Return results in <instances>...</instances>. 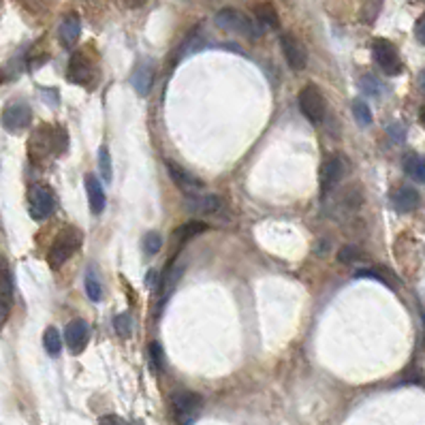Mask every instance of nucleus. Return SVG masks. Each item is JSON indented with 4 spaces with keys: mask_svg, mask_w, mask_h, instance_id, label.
I'll list each match as a JSON object with an SVG mask.
<instances>
[{
    "mask_svg": "<svg viewBox=\"0 0 425 425\" xmlns=\"http://www.w3.org/2000/svg\"><path fill=\"white\" fill-rule=\"evenodd\" d=\"M214 24L221 30L235 32V34H242L246 39H259L263 34V28L259 26V22H252L248 15H244L237 9H221L214 18Z\"/></svg>",
    "mask_w": 425,
    "mask_h": 425,
    "instance_id": "obj_1",
    "label": "nucleus"
},
{
    "mask_svg": "<svg viewBox=\"0 0 425 425\" xmlns=\"http://www.w3.org/2000/svg\"><path fill=\"white\" fill-rule=\"evenodd\" d=\"M299 110H301V114L312 124H321L325 120V116H327V100H325L323 92L318 90L314 84H308L299 92Z\"/></svg>",
    "mask_w": 425,
    "mask_h": 425,
    "instance_id": "obj_2",
    "label": "nucleus"
},
{
    "mask_svg": "<svg viewBox=\"0 0 425 425\" xmlns=\"http://www.w3.org/2000/svg\"><path fill=\"white\" fill-rule=\"evenodd\" d=\"M79 244H81V233L77 229H65L54 240V246H51V250H49L47 259H49L51 268L58 270L60 265H65L71 259V254L79 248Z\"/></svg>",
    "mask_w": 425,
    "mask_h": 425,
    "instance_id": "obj_3",
    "label": "nucleus"
},
{
    "mask_svg": "<svg viewBox=\"0 0 425 425\" xmlns=\"http://www.w3.org/2000/svg\"><path fill=\"white\" fill-rule=\"evenodd\" d=\"M28 199H30V216L34 221H45L54 214L56 199H54V192H51L49 186L34 184L28 192Z\"/></svg>",
    "mask_w": 425,
    "mask_h": 425,
    "instance_id": "obj_4",
    "label": "nucleus"
},
{
    "mask_svg": "<svg viewBox=\"0 0 425 425\" xmlns=\"http://www.w3.org/2000/svg\"><path fill=\"white\" fill-rule=\"evenodd\" d=\"M372 54H374V63L381 67V71L385 75H400L402 73V60L398 49L391 41L387 39H379L372 45Z\"/></svg>",
    "mask_w": 425,
    "mask_h": 425,
    "instance_id": "obj_5",
    "label": "nucleus"
},
{
    "mask_svg": "<svg viewBox=\"0 0 425 425\" xmlns=\"http://www.w3.org/2000/svg\"><path fill=\"white\" fill-rule=\"evenodd\" d=\"M171 402L180 425H190L203 408V398L195 391H178L171 395Z\"/></svg>",
    "mask_w": 425,
    "mask_h": 425,
    "instance_id": "obj_6",
    "label": "nucleus"
},
{
    "mask_svg": "<svg viewBox=\"0 0 425 425\" xmlns=\"http://www.w3.org/2000/svg\"><path fill=\"white\" fill-rule=\"evenodd\" d=\"M3 126L9 131V133H20L24 131L30 122H32V110L30 105H26L24 100H13L9 103L5 112H3V118H0Z\"/></svg>",
    "mask_w": 425,
    "mask_h": 425,
    "instance_id": "obj_7",
    "label": "nucleus"
},
{
    "mask_svg": "<svg viewBox=\"0 0 425 425\" xmlns=\"http://www.w3.org/2000/svg\"><path fill=\"white\" fill-rule=\"evenodd\" d=\"M280 47H282V54L289 63V67L293 71H303L306 65H308V51L303 47V43L295 37V34H289L285 32L280 37Z\"/></svg>",
    "mask_w": 425,
    "mask_h": 425,
    "instance_id": "obj_8",
    "label": "nucleus"
},
{
    "mask_svg": "<svg viewBox=\"0 0 425 425\" xmlns=\"http://www.w3.org/2000/svg\"><path fill=\"white\" fill-rule=\"evenodd\" d=\"M92 75H94V67L88 58L86 51H75L69 60V81L73 84H79V86H88L92 81Z\"/></svg>",
    "mask_w": 425,
    "mask_h": 425,
    "instance_id": "obj_9",
    "label": "nucleus"
},
{
    "mask_svg": "<svg viewBox=\"0 0 425 425\" xmlns=\"http://www.w3.org/2000/svg\"><path fill=\"white\" fill-rule=\"evenodd\" d=\"M346 176V158H342L340 154L332 156L329 161L323 165V174H321V180H323V197L327 192H332L340 182L342 178Z\"/></svg>",
    "mask_w": 425,
    "mask_h": 425,
    "instance_id": "obj_10",
    "label": "nucleus"
},
{
    "mask_svg": "<svg viewBox=\"0 0 425 425\" xmlns=\"http://www.w3.org/2000/svg\"><path fill=\"white\" fill-rule=\"evenodd\" d=\"M167 171L171 176V180L184 190V192H190V195H201V190H205V182L199 180L197 176H192L190 171L182 169L178 163H171L167 161Z\"/></svg>",
    "mask_w": 425,
    "mask_h": 425,
    "instance_id": "obj_11",
    "label": "nucleus"
},
{
    "mask_svg": "<svg viewBox=\"0 0 425 425\" xmlns=\"http://www.w3.org/2000/svg\"><path fill=\"white\" fill-rule=\"evenodd\" d=\"M88 338H90V329H88V323L81 321V318L71 321L65 329V340H67V346L73 355H79L86 348Z\"/></svg>",
    "mask_w": 425,
    "mask_h": 425,
    "instance_id": "obj_12",
    "label": "nucleus"
},
{
    "mask_svg": "<svg viewBox=\"0 0 425 425\" xmlns=\"http://www.w3.org/2000/svg\"><path fill=\"white\" fill-rule=\"evenodd\" d=\"M184 207L201 214H218L223 209V201L216 195H190L184 199Z\"/></svg>",
    "mask_w": 425,
    "mask_h": 425,
    "instance_id": "obj_13",
    "label": "nucleus"
},
{
    "mask_svg": "<svg viewBox=\"0 0 425 425\" xmlns=\"http://www.w3.org/2000/svg\"><path fill=\"white\" fill-rule=\"evenodd\" d=\"M79 34H81V20L77 13H69L58 28V39L65 47H73L77 43Z\"/></svg>",
    "mask_w": 425,
    "mask_h": 425,
    "instance_id": "obj_14",
    "label": "nucleus"
},
{
    "mask_svg": "<svg viewBox=\"0 0 425 425\" xmlns=\"http://www.w3.org/2000/svg\"><path fill=\"white\" fill-rule=\"evenodd\" d=\"M131 84H133V88H135V92L139 96H148L150 90H152V84H154V69H152V65L150 63H141L137 67V71L133 73Z\"/></svg>",
    "mask_w": 425,
    "mask_h": 425,
    "instance_id": "obj_15",
    "label": "nucleus"
},
{
    "mask_svg": "<svg viewBox=\"0 0 425 425\" xmlns=\"http://www.w3.org/2000/svg\"><path fill=\"white\" fill-rule=\"evenodd\" d=\"M391 203L398 211L406 214V211H412L419 205V192L410 186H402L391 195Z\"/></svg>",
    "mask_w": 425,
    "mask_h": 425,
    "instance_id": "obj_16",
    "label": "nucleus"
},
{
    "mask_svg": "<svg viewBox=\"0 0 425 425\" xmlns=\"http://www.w3.org/2000/svg\"><path fill=\"white\" fill-rule=\"evenodd\" d=\"M86 192H88V201H90L92 211L94 214H100V211L105 209V190H103L98 178L92 174L86 176Z\"/></svg>",
    "mask_w": 425,
    "mask_h": 425,
    "instance_id": "obj_17",
    "label": "nucleus"
},
{
    "mask_svg": "<svg viewBox=\"0 0 425 425\" xmlns=\"http://www.w3.org/2000/svg\"><path fill=\"white\" fill-rule=\"evenodd\" d=\"M203 231H207V225L203 223V221H188V223H184V225H180L176 231H174V240H176V244H178V248H182L188 240H192V237H197V235H201Z\"/></svg>",
    "mask_w": 425,
    "mask_h": 425,
    "instance_id": "obj_18",
    "label": "nucleus"
},
{
    "mask_svg": "<svg viewBox=\"0 0 425 425\" xmlns=\"http://www.w3.org/2000/svg\"><path fill=\"white\" fill-rule=\"evenodd\" d=\"M404 171L419 184H425V156L419 154H408L402 163Z\"/></svg>",
    "mask_w": 425,
    "mask_h": 425,
    "instance_id": "obj_19",
    "label": "nucleus"
},
{
    "mask_svg": "<svg viewBox=\"0 0 425 425\" xmlns=\"http://www.w3.org/2000/svg\"><path fill=\"white\" fill-rule=\"evenodd\" d=\"M254 13H256V22L261 28L263 26L265 28H278V13H276V7L272 3H261L254 9Z\"/></svg>",
    "mask_w": 425,
    "mask_h": 425,
    "instance_id": "obj_20",
    "label": "nucleus"
},
{
    "mask_svg": "<svg viewBox=\"0 0 425 425\" xmlns=\"http://www.w3.org/2000/svg\"><path fill=\"white\" fill-rule=\"evenodd\" d=\"M0 293H3L9 301L13 297V276H11V270H9V263L7 259L0 254Z\"/></svg>",
    "mask_w": 425,
    "mask_h": 425,
    "instance_id": "obj_21",
    "label": "nucleus"
},
{
    "mask_svg": "<svg viewBox=\"0 0 425 425\" xmlns=\"http://www.w3.org/2000/svg\"><path fill=\"white\" fill-rule=\"evenodd\" d=\"M43 344H45V351H47L51 357H56V355L63 351V338H60V334H58L56 327L45 329V334H43Z\"/></svg>",
    "mask_w": 425,
    "mask_h": 425,
    "instance_id": "obj_22",
    "label": "nucleus"
},
{
    "mask_svg": "<svg viewBox=\"0 0 425 425\" xmlns=\"http://www.w3.org/2000/svg\"><path fill=\"white\" fill-rule=\"evenodd\" d=\"M98 169H100V174H103V178H105V180L112 182V178H114V169H112V156H110V150L105 148V145L98 150Z\"/></svg>",
    "mask_w": 425,
    "mask_h": 425,
    "instance_id": "obj_23",
    "label": "nucleus"
},
{
    "mask_svg": "<svg viewBox=\"0 0 425 425\" xmlns=\"http://www.w3.org/2000/svg\"><path fill=\"white\" fill-rule=\"evenodd\" d=\"M381 7H383V0H365L363 9H361V20H363L365 24H372V22L379 18Z\"/></svg>",
    "mask_w": 425,
    "mask_h": 425,
    "instance_id": "obj_24",
    "label": "nucleus"
},
{
    "mask_svg": "<svg viewBox=\"0 0 425 425\" xmlns=\"http://www.w3.org/2000/svg\"><path fill=\"white\" fill-rule=\"evenodd\" d=\"M353 116L357 120L359 126H370L372 124V112L363 100H355L353 103Z\"/></svg>",
    "mask_w": 425,
    "mask_h": 425,
    "instance_id": "obj_25",
    "label": "nucleus"
},
{
    "mask_svg": "<svg viewBox=\"0 0 425 425\" xmlns=\"http://www.w3.org/2000/svg\"><path fill=\"white\" fill-rule=\"evenodd\" d=\"M86 293L92 301H100V297H103V287H100V282L92 270L86 274Z\"/></svg>",
    "mask_w": 425,
    "mask_h": 425,
    "instance_id": "obj_26",
    "label": "nucleus"
},
{
    "mask_svg": "<svg viewBox=\"0 0 425 425\" xmlns=\"http://www.w3.org/2000/svg\"><path fill=\"white\" fill-rule=\"evenodd\" d=\"M150 361H152V367L156 372H163V367H165V351H163L161 342H152L150 344Z\"/></svg>",
    "mask_w": 425,
    "mask_h": 425,
    "instance_id": "obj_27",
    "label": "nucleus"
},
{
    "mask_svg": "<svg viewBox=\"0 0 425 425\" xmlns=\"http://www.w3.org/2000/svg\"><path fill=\"white\" fill-rule=\"evenodd\" d=\"M114 327H116V334L118 336H122V338H129L131 336V332H133V318H131V314H118L116 318H114Z\"/></svg>",
    "mask_w": 425,
    "mask_h": 425,
    "instance_id": "obj_28",
    "label": "nucleus"
},
{
    "mask_svg": "<svg viewBox=\"0 0 425 425\" xmlns=\"http://www.w3.org/2000/svg\"><path fill=\"white\" fill-rule=\"evenodd\" d=\"M141 246H143L145 254H150V256H152V254H156L158 250L163 248V240H161V235H158V233L150 231V233H145V235H143Z\"/></svg>",
    "mask_w": 425,
    "mask_h": 425,
    "instance_id": "obj_29",
    "label": "nucleus"
},
{
    "mask_svg": "<svg viewBox=\"0 0 425 425\" xmlns=\"http://www.w3.org/2000/svg\"><path fill=\"white\" fill-rule=\"evenodd\" d=\"M361 259V250L355 244H344L338 252V261L340 263H355Z\"/></svg>",
    "mask_w": 425,
    "mask_h": 425,
    "instance_id": "obj_30",
    "label": "nucleus"
},
{
    "mask_svg": "<svg viewBox=\"0 0 425 425\" xmlns=\"http://www.w3.org/2000/svg\"><path fill=\"white\" fill-rule=\"evenodd\" d=\"M361 88H363V92L367 96H381V92H383V84L379 79H374L372 75H365L361 79Z\"/></svg>",
    "mask_w": 425,
    "mask_h": 425,
    "instance_id": "obj_31",
    "label": "nucleus"
},
{
    "mask_svg": "<svg viewBox=\"0 0 425 425\" xmlns=\"http://www.w3.org/2000/svg\"><path fill=\"white\" fill-rule=\"evenodd\" d=\"M387 135H389L391 141L402 143V141L406 139V126H404L402 122H391V124L387 126Z\"/></svg>",
    "mask_w": 425,
    "mask_h": 425,
    "instance_id": "obj_32",
    "label": "nucleus"
},
{
    "mask_svg": "<svg viewBox=\"0 0 425 425\" xmlns=\"http://www.w3.org/2000/svg\"><path fill=\"white\" fill-rule=\"evenodd\" d=\"M9 308H11V301L0 293V327L5 325V321L9 318Z\"/></svg>",
    "mask_w": 425,
    "mask_h": 425,
    "instance_id": "obj_33",
    "label": "nucleus"
},
{
    "mask_svg": "<svg viewBox=\"0 0 425 425\" xmlns=\"http://www.w3.org/2000/svg\"><path fill=\"white\" fill-rule=\"evenodd\" d=\"M98 423H100V425H129V423H126L122 417H118V414H103Z\"/></svg>",
    "mask_w": 425,
    "mask_h": 425,
    "instance_id": "obj_34",
    "label": "nucleus"
},
{
    "mask_svg": "<svg viewBox=\"0 0 425 425\" xmlns=\"http://www.w3.org/2000/svg\"><path fill=\"white\" fill-rule=\"evenodd\" d=\"M414 34H417V41H419L421 45H425V13L421 15V20H419L417 26H414Z\"/></svg>",
    "mask_w": 425,
    "mask_h": 425,
    "instance_id": "obj_35",
    "label": "nucleus"
},
{
    "mask_svg": "<svg viewBox=\"0 0 425 425\" xmlns=\"http://www.w3.org/2000/svg\"><path fill=\"white\" fill-rule=\"evenodd\" d=\"M158 282H161V278H158V274H156V272H150V274H148V287H150V289H156V287H158Z\"/></svg>",
    "mask_w": 425,
    "mask_h": 425,
    "instance_id": "obj_36",
    "label": "nucleus"
},
{
    "mask_svg": "<svg viewBox=\"0 0 425 425\" xmlns=\"http://www.w3.org/2000/svg\"><path fill=\"white\" fill-rule=\"evenodd\" d=\"M122 3L129 7V9H137V7H143L145 0H122Z\"/></svg>",
    "mask_w": 425,
    "mask_h": 425,
    "instance_id": "obj_37",
    "label": "nucleus"
},
{
    "mask_svg": "<svg viewBox=\"0 0 425 425\" xmlns=\"http://www.w3.org/2000/svg\"><path fill=\"white\" fill-rule=\"evenodd\" d=\"M419 86H421V90L425 92V71H421V75H419Z\"/></svg>",
    "mask_w": 425,
    "mask_h": 425,
    "instance_id": "obj_38",
    "label": "nucleus"
},
{
    "mask_svg": "<svg viewBox=\"0 0 425 425\" xmlns=\"http://www.w3.org/2000/svg\"><path fill=\"white\" fill-rule=\"evenodd\" d=\"M419 120H421V124L425 126V107L421 110V114H419Z\"/></svg>",
    "mask_w": 425,
    "mask_h": 425,
    "instance_id": "obj_39",
    "label": "nucleus"
}]
</instances>
